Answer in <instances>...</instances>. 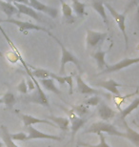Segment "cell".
<instances>
[{"label":"cell","mask_w":139,"mask_h":147,"mask_svg":"<svg viewBox=\"0 0 139 147\" xmlns=\"http://www.w3.org/2000/svg\"><path fill=\"white\" fill-rule=\"evenodd\" d=\"M31 75L35 78L38 79H44V78H50L51 76V72L45 69H40V68H34L32 71L30 70Z\"/></svg>","instance_id":"obj_27"},{"label":"cell","mask_w":139,"mask_h":147,"mask_svg":"<svg viewBox=\"0 0 139 147\" xmlns=\"http://www.w3.org/2000/svg\"><path fill=\"white\" fill-rule=\"evenodd\" d=\"M123 122H124V126H125V129H126L125 139H128L132 144L135 145L136 147L139 146V133L130 127L125 119H123Z\"/></svg>","instance_id":"obj_18"},{"label":"cell","mask_w":139,"mask_h":147,"mask_svg":"<svg viewBox=\"0 0 139 147\" xmlns=\"http://www.w3.org/2000/svg\"><path fill=\"white\" fill-rule=\"evenodd\" d=\"M6 1H7V2H10V3H11V2H13V0H6Z\"/></svg>","instance_id":"obj_41"},{"label":"cell","mask_w":139,"mask_h":147,"mask_svg":"<svg viewBox=\"0 0 139 147\" xmlns=\"http://www.w3.org/2000/svg\"><path fill=\"white\" fill-rule=\"evenodd\" d=\"M136 8V21H137V25L139 27V0H131V1L129 2L128 6H127L126 10L124 13H128L130 10H132V8Z\"/></svg>","instance_id":"obj_29"},{"label":"cell","mask_w":139,"mask_h":147,"mask_svg":"<svg viewBox=\"0 0 139 147\" xmlns=\"http://www.w3.org/2000/svg\"><path fill=\"white\" fill-rule=\"evenodd\" d=\"M11 139L13 140H19V142H26L28 135H26L24 132H19L16 134H10Z\"/></svg>","instance_id":"obj_33"},{"label":"cell","mask_w":139,"mask_h":147,"mask_svg":"<svg viewBox=\"0 0 139 147\" xmlns=\"http://www.w3.org/2000/svg\"><path fill=\"white\" fill-rule=\"evenodd\" d=\"M75 80H76V90L79 94L81 95H93V96H100V95H104L107 96L108 98H111V96H109L107 94H104L101 91L97 90V89H93L91 86L86 83V82L82 79L80 75H75Z\"/></svg>","instance_id":"obj_8"},{"label":"cell","mask_w":139,"mask_h":147,"mask_svg":"<svg viewBox=\"0 0 139 147\" xmlns=\"http://www.w3.org/2000/svg\"><path fill=\"white\" fill-rule=\"evenodd\" d=\"M49 119H52L55 125H57L62 131H68L70 129V119L64 117H49Z\"/></svg>","instance_id":"obj_22"},{"label":"cell","mask_w":139,"mask_h":147,"mask_svg":"<svg viewBox=\"0 0 139 147\" xmlns=\"http://www.w3.org/2000/svg\"><path fill=\"white\" fill-rule=\"evenodd\" d=\"M60 3H61V7H62V13H63V18L65 20V22L68 23V24H73L75 23V18L73 16V11L72 7L67 4L64 0H60Z\"/></svg>","instance_id":"obj_17"},{"label":"cell","mask_w":139,"mask_h":147,"mask_svg":"<svg viewBox=\"0 0 139 147\" xmlns=\"http://www.w3.org/2000/svg\"><path fill=\"white\" fill-rule=\"evenodd\" d=\"M65 81L69 85V95H73V76H65Z\"/></svg>","instance_id":"obj_35"},{"label":"cell","mask_w":139,"mask_h":147,"mask_svg":"<svg viewBox=\"0 0 139 147\" xmlns=\"http://www.w3.org/2000/svg\"><path fill=\"white\" fill-rule=\"evenodd\" d=\"M2 99H3V104H5L6 107L9 108V109H11L16 102L15 96L11 92H7L6 94H4Z\"/></svg>","instance_id":"obj_28"},{"label":"cell","mask_w":139,"mask_h":147,"mask_svg":"<svg viewBox=\"0 0 139 147\" xmlns=\"http://www.w3.org/2000/svg\"><path fill=\"white\" fill-rule=\"evenodd\" d=\"M138 106H139V98H136L134 101H132L131 103H130L128 106L125 108V109L121 110L119 112V115H118V116H119V117L121 119H125V117L127 116H129V115L131 114L132 111L137 109Z\"/></svg>","instance_id":"obj_24"},{"label":"cell","mask_w":139,"mask_h":147,"mask_svg":"<svg viewBox=\"0 0 139 147\" xmlns=\"http://www.w3.org/2000/svg\"><path fill=\"white\" fill-rule=\"evenodd\" d=\"M86 33H87L86 43H87L88 49H100L108 36L107 33H100V32L91 30H87Z\"/></svg>","instance_id":"obj_6"},{"label":"cell","mask_w":139,"mask_h":147,"mask_svg":"<svg viewBox=\"0 0 139 147\" xmlns=\"http://www.w3.org/2000/svg\"><path fill=\"white\" fill-rule=\"evenodd\" d=\"M97 135H98L99 140H100V142L98 143V144L93 145V144H90V143L78 142L77 146H83V147H111L107 142H106V137H105V135L102 133V132H98V133H97Z\"/></svg>","instance_id":"obj_26"},{"label":"cell","mask_w":139,"mask_h":147,"mask_svg":"<svg viewBox=\"0 0 139 147\" xmlns=\"http://www.w3.org/2000/svg\"><path fill=\"white\" fill-rule=\"evenodd\" d=\"M73 2V11L79 17H83L86 16V3H82L79 0H72Z\"/></svg>","instance_id":"obj_25"},{"label":"cell","mask_w":139,"mask_h":147,"mask_svg":"<svg viewBox=\"0 0 139 147\" xmlns=\"http://www.w3.org/2000/svg\"><path fill=\"white\" fill-rule=\"evenodd\" d=\"M139 63V57H134V58H124V59L120 60L119 62L112 64V65H108L106 67L105 70L100 72L99 75H105V74H111V73H114V72H118L122 69L128 68L129 66H132L134 64H137Z\"/></svg>","instance_id":"obj_7"},{"label":"cell","mask_w":139,"mask_h":147,"mask_svg":"<svg viewBox=\"0 0 139 147\" xmlns=\"http://www.w3.org/2000/svg\"><path fill=\"white\" fill-rule=\"evenodd\" d=\"M0 104H3V99L0 98Z\"/></svg>","instance_id":"obj_40"},{"label":"cell","mask_w":139,"mask_h":147,"mask_svg":"<svg viewBox=\"0 0 139 147\" xmlns=\"http://www.w3.org/2000/svg\"><path fill=\"white\" fill-rule=\"evenodd\" d=\"M13 5L15 6L18 10V16L20 14H25V16H28L32 18H34L36 21H42V17L39 14V13H37V11H35L34 8L30 7L28 5H24V4H19V3H15L13 2Z\"/></svg>","instance_id":"obj_11"},{"label":"cell","mask_w":139,"mask_h":147,"mask_svg":"<svg viewBox=\"0 0 139 147\" xmlns=\"http://www.w3.org/2000/svg\"><path fill=\"white\" fill-rule=\"evenodd\" d=\"M30 1V7L34 8L35 11H41V13H45L48 16H50L52 18H56L58 16V11L57 9H55L51 6L43 4L42 2L38 1V0H29Z\"/></svg>","instance_id":"obj_10"},{"label":"cell","mask_w":139,"mask_h":147,"mask_svg":"<svg viewBox=\"0 0 139 147\" xmlns=\"http://www.w3.org/2000/svg\"><path fill=\"white\" fill-rule=\"evenodd\" d=\"M13 2L15 3H19V4H24V5H30V1L29 0H13Z\"/></svg>","instance_id":"obj_38"},{"label":"cell","mask_w":139,"mask_h":147,"mask_svg":"<svg viewBox=\"0 0 139 147\" xmlns=\"http://www.w3.org/2000/svg\"><path fill=\"white\" fill-rule=\"evenodd\" d=\"M26 71H27L29 76L32 79V81L34 82L35 84V89L34 90L31 95H29L27 96L24 98V100L25 102L27 103H36V104H40L42 106H45V107H48L50 108V103H49V99L47 98L46 94L44 93V91L41 89V85L39 84V82L35 78H34L32 75H31V72H30V69L28 68V65L26 64L24 65Z\"/></svg>","instance_id":"obj_1"},{"label":"cell","mask_w":139,"mask_h":147,"mask_svg":"<svg viewBox=\"0 0 139 147\" xmlns=\"http://www.w3.org/2000/svg\"><path fill=\"white\" fill-rule=\"evenodd\" d=\"M20 117H21L23 123H24L25 128L28 127V126H32L34 124H37V123H45V124L51 125L52 127H56V125L54 122H52L51 120L49 119H37L35 117H32L31 115H26V114H21L20 115Z\"/></svg>","instance_id":"obj_13"},{"label":"cell","mask_w":139,"mask_h":147,"mask_svg":"<svg viewBox=\"0 0 139 147\" xmlns=\"http://www.w3.org/2000/svg\"><path fill=\"white\" fill-rule=\"evenodd\" d=\"M38 82L41 86H43L44 89L50 91V92H52L56 94V95H60L61 91L56 87V85L54 84V80L52 78H44V79H38Z\"/></svg>","instance_id":"obj_20"},{"label":"cell","mask_w":139,"mask_h":147,"mask_svg":"<svg viewBox=\"0 0 139 147\" xmlns=\"http://www.w3.org/2000/svg\"><path fill=\"white\" fill-rule=\"evenodd\" d=\"M73 110L75 111V113L77 115V116L82 117V116H84L85 114L88 113L89 108L86 104H79V105H76V106H73Z\"/></svg>","instance_id":"obj_31"},{"label":"cell","mask_w":139,"mask_h":147,"mask_svg":"<svg viewBox=\"0 0 139 147\" xmlns=\"http://www.w3.org/2000/svg\"><path fill=\"white\" fill-rule=\"evenodd\" d=\"M137 147H139V146H137Z\"/></svg>","instance_id":"obj_43"},{"label":"cell","mask_w":139,"mask_h":147,"mask_svg":"<svg viewBox=\"0 0 139 147\" xmlns=\"http://www.w3.org/2000/svg\"><path fill=\"white\" fill-rule=\"evenodd\" d=\"M26 83H27V86H28V90L29 91H34L35 89V84H34V82L32 81V79L30 78L29 76V78H28V80L26 81Z\"/></svg>","instance_id":"obj_37"},{"label":"cell","mask_w":139,"mask_h":147,"mask_svg":"<svg viewBox=\"0 0 139 147\" xmlns=\"http://www.w3.org/2000/svg\"><path fill=\"white\" fill-rule=\"evenodd\" d=\"M0 11H3V13L7 16L8 18H11L14 14L18 16V10H17V8L13 4H11V3L7 2V1H2V0H0Z\"/></svg>","instance_id":"obj_19"},{"label":"cell","mask_w":139,"mask_h":147,"mask_svg":"<svg viewBox=\"0 0 139 147\" xmlns=\"http://www.w3.org/2000/svg\"><path fill=\"white\" fill-rule=\"evenodd\" d=\"M1 95H2V94H0V96H1Z\"/></svg>","instance_id":"obj_42"},{"label":"cell","mask_w":139,"mask_h":147,"mask_svg":"<svg viewBox=\"0 0 139 147\" xmlns=\"http://www.w3.org/2000/svg\"><path fill=\"white\" fill-rule=\"evenodd\" d=\"M98 132H102V133H107L110 136H115V137H121L125 138V133L117 130V128L114 127V125L111 124L106 121H97L93 123L90 127L85 130V133L87 134H97Z\"/></svg>","instance_id":"obj_3"},{"label":"cell","mask_w":139,"mask_h":147,"mask_svg":"<svg viewBox=\"0 0 139 147\" xmlns=\"http://www.w3.org/2000/svg\"><path fill=\"white\" fill-rule=\"evenodd\" d=\"M96 86H100L102 88H104L107 91H109L110 93L113 94L116 96H120V92L118 90V87H123V86H126V85H123V84H120L118 83L117 81H114L113 79H109V80H105V81H99L95 83Z\"/></svg>","instance_id":"obj_12"},{"label":"cell","mask_w":139,"mask_h":147,"mask_svg":"<svg viewBox=\"0 0 139 147\" xmlns=\"http://www.w3.org/2000/svg\"><path fill=\"white\" fill-rule=\"evenodd\" d=\"M51 36L59 44V46H60V48H61V61H60V69H59L58 75L59 76H65V67H66L67 63H70V62L75 64V65L79 69V71L82 72L81 63H80V61H79L78 58L76 57L73 54H72V53H71L69 50L63 45V43H62L58 38H56L54 36H52V34Z\"/></svg>","instance_id":"obj_2"},{"label":"cell","mask_w":139,"mask_h":147,"mask_svg":"<svg viewBox=\"0 0 139 147\" xmlns=\"http://www.w3.org/2000/svg\"><path fill=\"white\" fill-rule=\"evenodd\" d=\"M101 102V98H99L98 96H93L89 98L87 100L85 101V104L87 106H97L99 105V103Z\"/></svg>","instance_id":"obj_32"},{"label":"cell","mask_w":139,"mask_h":147,"mask_svg":"<svg viewBox=\"0 0 139 147\" xmlns=\"http://www.w3.org/2000/svg\"><path fill=\"white\" fill-rule=\"evenodd\" d=\"M0 22L2 23H11V24H14L18 27L19 32H21L23 34H28L29 31H41V32H45L49 34L52 36L51 32L49 30H47L46 28L42 27V26L34 24V23L27 22V21H21V20H16L13 18H7V19H0Z\"/></svg>","instance_id":"obj_4"},{"label":"cell","mask_w":139,"mask_h":147,"mask_svg":"<svg viewBox=\"0 0 139 147\" xmlns=\"http://www.w3.org/2000/svg\"><path fill=\"white\" fill-rule=\"evenodd\" d=\"M71 121H72V127H71V129H72V140H73L79 129L83 127L85 123L87 122V119L75 117L71 119Z\"/></svg>","instance_id":"obj_23"},{"label":"cell","mask_w":139,"mask_h":147,"mask_svg":"<svg viewBox=\"0 0 139 147\" xmlns=\"http://www.w3.org/2000/svg\"><path fill=\"white\" fill-rule=\"evenodd\" d=\"M50 78H52L54 80H56L61 85H64L66 83V81H65V76H59V75H56V74L51 72V76H50Z\"/></svg>","instance_id":"obj_36"},{"label":"cell","mask_w":139,"mask_h":147,"mask_svg":"<svg viewBox=\"0 0 139 147\" xmlns=\"http://www.w3.org/2000/svg\"><path fill=\"white\" fill-rule=\"evenodd\" d=\"M3 145H4V142H2L1 140H0V147H3Z\"/></svg>","instance_id":"obj_39"},{"label":"cell","mask_w":139,"mask_h":147,"mask_svg":"<svg viewBox=\"0 0 139 147\" xmlns=\"http://www.w3.org/2000/svg\"><path fill=\"white\" fill-rule=\"evenodd\" d=\"M105 8L110 11L111 16L113 17V19L115 20L116 22L117 26L119 27L121 33L123 34L124 36V39H125V44H126V49H128L129 47V38L128 36H127V32H126V13H119L118 11L115 10V9L112 7L111 4L109 3H105Z\"/></svg>","instance_id":"obj_5"},{"label":"cell","mask_w":139,"mask_h":147,"mask_svg":"<svg viewBox=\"0 0 139 147\" xmlns=\"http://www.w3.org/2000/svg\"><path fill=\"white\" fill-rule=\"evenodd\" d=\"M108 51L109 50L98 49L96 52H94L93 54H91V57L95 59L96 63H97V68H98L100 71L105 70L106 67L108 66V64L106 63V61H105V57H106V54L108 53Z\"/></svg>","instance_id":"obj_16"},{"label":"cell","mask_w":139,"mask_h":147,"mask_svg":"<svg viewBox=\"0 0 139 147\" xmlns=\"http://www.w3.org/2000/svg\"><path fill=\"white\" fill-rule=\"evenodd\" d=\"M17 90H18L19 93L23 94V95H27L29 90H28V86H27V83H26V80L25 79H22L21 82L17 85Z\"/></svg>","instance_id":"obj_34"},{"label":"cell","mask_w":139,"mask_h":147,"mask_svg":"<svg viewBox=\"0 0 139 147\" xmlns=\"http://www.w3.org/2000/svg\"><path fill=\"white\" fill-rule=\"evenodd\" d=\"M28 132V137H27V140H36V139H45V140H56V142H60L63 139L59 136H56V135H51V134H46L43 133L37 129H35L34 127L32 126H28L26 127Z\"/></svg>","instance_id":"obj_9"},{"label":"cell","mask_w":139,"mask_h":147,"mask_svg":"<svg viewBox=\"0 0 139 147\" xmlns=\"http://www.w3.org/2000/svg\"><path fill=\"white\" fill-rule=\"evenodd\" d=\"M0 137H1V139L3 140V142H4V144L6 145V147H20L18 145H16L15 143L13 142V140L11 139L9 130L5 125H1V127H0Z\"/></svg>","instance_id":"obj_21"},{"label":"cell","mask_w":139,"mask_h":147,"mask_svg":"<svg viewBox=\"0 0 139 147\" xmlns=\"http://www.w3.org/2000/svg\"><path fill=\"white\" fill-rule=\"evenodd\" d=\"M97 112H98V116L102 120H109L111 119L112 117H115L116 115V112H115L113 109H111L110 106H108L107 104H105L104 102H100L98 105V109H97Z\"/></svg>","instance_id":"obj_14"},{"label":"cell","mask_w":139,"mask_h":147,"mask_svg":"<svg viewBox=\"0 0 139 147\" xmlns=\"http://www.w3.org/2000/svg\"><path fill=\"white\" fill-rule=\"evenodd\" d=\"M91 8L93 9L94 11H96L97 13L99 14L100 17L102 18L103 22L104 24L107 26H109V19H108V16H107V13H106V10H105V5L103 3L102 0H95L91 3Z\"/></svg>","instance_id":"obj_15"},{"label":"cell","mask_w":139,"mask_h":147,"mask_svg":"<svg viewBox=\"0 0 139 147\" xmlns=\"http://www.w3.org/2000/svg\"><path fill=\"white\" fill-rule=\"evenodd\" d=\"M138 94V90H136L135 91L134 93H132V94H129V95H126V96H115L114 98V102H115V104H116V106H117V108H118V110L119 111H121L122 109L120 108V105L123 103L124 102V100L125 99H127L128 98H130V96H135V95H137Z\"/></svg>","instance_id":"obj_30"}]
</instances>
